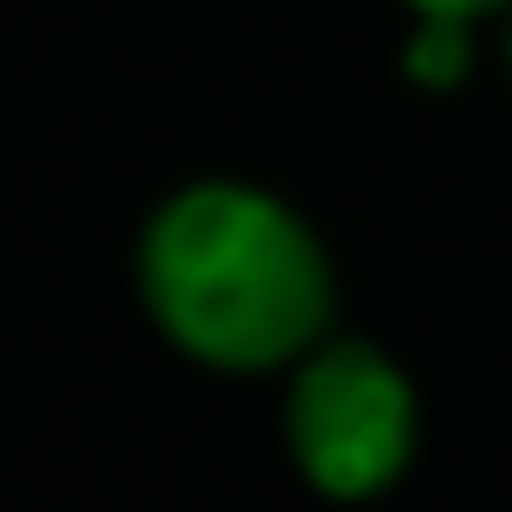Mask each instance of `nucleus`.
<instances>
[{
  "mask_svg": "<svg viewBox=\"0 0 512 512\" xmlns=\"http://www.w3.org/2000/svg\"><path fill=\"white\" fill-rule=\"evenodd\" d=\"M144 304L208 368H272L312 352L336 304L328 256L256 184H184L144 224Z\"/></svg>",
  "mask_w": 512,
  "mask_h": 512,
  "instance_id": "nucleus-1",
  "label": "nucleus"
},
{
  "mask_svg": "<svg viewBox=\"0 0 512 512\" xmlns=\"http://www.w3.org/2000/svg\"><path fill=\"white\" fill-rule=\"evenodd\" d=\"M288 448L320 496H376L416 448V392L376 344H320L288 392Z\"/></svg>",
  "mask_w": 512,
  "mask_h": 512,
  "instance_id": "nucleus-2",
  "label": "nucleus"
},
{
  "mask_svg": "<svg viewBox=\"0 0 512 512\" xmlns=\"http://www.w3.org/2000/svg\"><path fill=\"white\" fill-rule=\"evenodd\" d=\"M408 72L416 80H456L464 72V16H424L416 24V40H408Z\"/></svg>",
  "mask_w": 512,
  "mask_h": 512,
  "instance_id": "nucleus-3",
  "label": "nucleus"
},
{
  "mask_svg": "<svg viewBox=\"0 0 512 512\" xmlns=\"http://www.w3.org/2000/svg\"><path fill=\"white\" fill-rule=\"evenodd\" d=\"M416 16H480V8H504V0H408Z\"/></svg>",
  "mask_w": 512,
  "mask_h": 512,
  "instance_id": "nucleus-4",
  "label": "nucleus"
}]
</instances>
